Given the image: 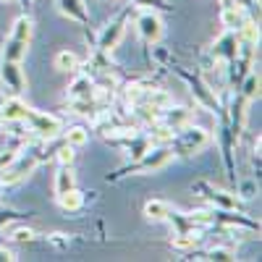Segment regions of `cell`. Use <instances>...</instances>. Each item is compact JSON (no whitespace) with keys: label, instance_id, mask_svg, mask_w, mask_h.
<instances>
[{"label":"cell","instance_id":"obj_13","mask_svg":"<svg viewBox=\"0 0 262 262\" xmlns=\"http://www.w3.org/2000/svg\"><path fill=\"white\" fill-rule=\"evenodd\" d=\"M200 189L205 191L202 196H207V200L217 207V210H236V196L228 194V191H221V189H215L210 184H200Z\"/></svg>","mask_w":262,"mask_h":262},{"label":"cell","instance_id":"obj_12","mask_svg":"<svg viewBox=\"0 0 262 262\" xmlns=\"http://www.w3.org/2000/svg\"><path fill=\"white\" fill-rule=\"evenodd\" d=\"M160 123H165L168 128H173V131H179V128H184V126H189L191 123V113L186 111V107H165V111L160 113Z\"/></svg>","mask_w":262,"mask_h":262},{"label":"cell","instance_id":"obj_36","mask_svg":"<svg viewBox=\"0 0 262 262\" xmlns=\"http://www.w3.org/2000/svg\"><path fill=\"white\" fill-rule=\"evenodd\" d=\"M3 3H8V0H3Z\"/></svg>","mask_w":262,"mask_h":262},{"label":"cell","instance_id":"obj_28","mask_svg":"<svg viewBox=\"0 0 262 262\" xmlns=\"http://www.w3.org/2000/svg\"><path fill=\"white\" fill-rule=\"evenodd\" d=\"M71 107H74V113L79 116H86V118H95V113L100 111V105L95 102V97H86V100H71Z\"/></svg>","mask_w":262,"mask_h":262},{"label":"cell","instance_id":"obj_27","mask_svg":"<svg viewBox=\"0 0 262 262\" xmlns=\"http://www.w3.org/2000/svg\"><path fill=\"white\" fill-rule=\"evenodd\" d=\"M238 95H244L247 100L259 97V74H257V71H249V74L244 76V84H242V92H238Z\"/></svg>","mask_w":262,"mask_h":262},{"label":"cell","instance_id":"obj_10","mask_svg":"<svg viewBox=\"0 0 262 262\" xmlns=\"http://www.w3.org/2000/svg\"><path fill=\"white\" fill-rule=\"evenodd\" d=\"M32 107L24 102V100H18V97H11L6 100L3 105H0V121L3 123H16V121H27Z\"/></svg>","mask_w":262,"mask_h":262},{"label":"cell","instance_id":"obj_34","mask_svg":"<svg viewBox=\"0 0 262 262\" xmlns=\"http://www.w3.org/2000/svg\"><path fill=\"white\" fill-rule=\"evenodd\" d=\"M13 259H16V254L8 247H0V262H13Z\"/></svg>","mask_w":262,"mask_h":262},{"label":"cell","instance_id":"obj_9","mask_svg":"<svg viewBox=\"0 0 262 262\" xmlns=\"http://www.w3.org/2000/svg\"><path fill=\"white\" fill-rule=\"evenodd\" d=\"M189 79V84H191V95H194V100L196 102H200L202 107H205V111H217V107H221V105H217V97H215V92L210 90V86H207V81L205 79H200V76H186Z\"/></svg>","mask_w":262,"mask_h":262},{"label":"cell","instance_id":"obj_4","mask_svg":"<svg viewBox=\"0 0 262 262\" xmlns=\"http://www.w3.org/2000/svg\"><path fill=\"white\" fill-rule=\"evenodd\" d=\"M34 168H37V155H32V152H24V155H21V152H18L16 160H13L6 170H0V184L11 186V184L24 181Z\"/></svg>","mask_w":262,"mask_h":262},{"label":"cell","instance_id":"obj_6","mask_svg":"<svg viewBox=\"0 0 262 262\" xmlns=\"http://www.w3.org/2000/svg\"><path fill=\"white\" fill-rule=\"evenodd\" d=\"M137 32H139V37L147 42V45H155V42H160V37H163V21H160V16H158L155 11L139 13V18H137Z\"/></svg>","mask_w":262,"mask_h":262},{"label":"cell","instance_id":"obj_11","mask_svg":"<svg viewBox=\"0 0 262 262\" xmlns=\"http://www.w3.org/2000/svg\"><path fill=\"white\" fill-rule=\"evenodd\" d=\"M247 21H249V16H247V11H244L242 3H236L231 8H221V24L228 32H238V29L247 24Z\"/></svg>","mask_w":262,"mask_h":262},{"label":"cell","instance_id":"obj_26","mask_svg":"<svg viewBox=\"0 0 262 262\" xmlns=\"http://www.w3.org/2000/svg\"><path fill=\"white\" fill-rule=\"evenodd\" d=\"M196 242H200V236H196V233H189V231H176V233H173V249L186 252V249H194Z\"/></svg>","mask_w":262,"mask_h":262},{"label":"cell","instance_id":"obj_20","mask_svg":"<svg viewBox=\"0 0 262 262\" xmlns=\"http://www.w3.org/2000/svg\"><path fill=\"white\" fill-rule=\"evenodd\" d=\"M55 69L63 71V74H74V71H79V58H76V53H71V50H60V53L55 55Z\"/></svg>","mask_w":262,"mask_h":262},{"label":"cell","instance_id":"obj_32","mask_svg":"<svg viewBox=\"0 0 262 262\" xmlns=\"http://www.w3.org/2000/svg\"><path fill=\"white\" fill-rule=\"evenodd\" d=\"M18 152H21V149H16V147H6L3 152H0V170H6V168L16 160Z\"/></svg>","mask_w":262,"mask_h":262},{"label":"cell","instance_id":"obj_29","mask_svg":"<svg viewBox=\"0 0 262 262\" xmlns=\"http://www.w3.org/2000/svg\"><path fill=\"white\" fill-rule=\"evenodd\" d=\"M55 158H58V163H60V165H71V163H74V158H76V152H74V147H71V144H66V142H63V144L58 147V152H55Z\"/></svg>","mask_w":262,"mask_h":262},{"label":"cell","instance_id":"obj_21","mask_svg":"<svg viewBox=\"0 0 262 262\" xmlns=\"http://www.w3.org/2000/svg\"><path fill=\"white\" fill-rule=\"evenodd\" d=\"M63 142L71 144L74 149H76V147H84L86 142H90V131H86L84 126H71V128L63 134Z\"/></svg>","mask_w":262,"mask_h":262},{"label":"cell","instance_id":"obj_22","mask_svg":"<svg viewBox=\"0 0 262 262\" xmlns=\"http://www.w3.org/2000/svg\"><path fill=\"white\" fill-rule=\"evenodd\" d=\"M8 37H16V39H27L32 42V18L29 16H18L11 27V34Z\"/></svg>","mask_w":262,"mask_h":262},{"label":"cell","instance_id":"obj_14","mask_svg":"<svg viewBox=\"0 0 262 262\" xmlns=\"http://www.w3.org/2000/svg\"><path fill=\"white\" fill-rule=\"evenodd\" d=\"M58 11L63 16L79 21V24H86V21H90V13H86L84 0H58Z\"/></svg>","mask_w":262,"mask_h":262},{"label":"cell","instance_id":"obj_25","mask_svg":"<svg viewBox=\"0 0 262 262\" xmlns=\"http://www.w3.org/2000/svg\"><path fill=\"white\" fill-rule=\"evenodd\" d=\"M147 92H149V84H144V81H134V84H128V86H126V102L139 105V102H144V100H147Z\"/></svg>","mask_w":262,"mask_h":262},{"label":"cell","instance_id":"obj_35","mask_svg":"<svg viewBox=\"0 0 262 262\" xmlns=\"http://www.w3.org/2000/svg\"><path fill=\"white\" fill-rule=\"evenodd\" d=\"M217 3H221V8H231V6L238 3V0H217Z\"/></svg>","mask_w":262,"mask_h":262},{"label":"cell","instance_id":"obj_23","mask_svg":"<svg viewBox=\"0 0 262 262\" xmlns=\"http://www.w3.org/2000/svg\"><path fill=\"white\" fill-rule=\"evenodd\" d=\"M168 212H170V207H168V202H163V200H149V202L144 205V215L149 217V221H165Z\"/></svg>","mask_w":262,"mask_h":262},{"label":"cell","instance_id":"obj_15","mask_svg":"<svg viewBox=\"0 0 262 262\" xmlns=\"http://www.w3.org/2000/svg\"><path fill=\"white\" fill-rule=\"evenodd\" d=\"M27 50H29V42H27V39L8 37L6 45H3V60H16V63H21V60L27 58Z\"/></svg>","mask_w":262,"mask_h":262},{"label":"cell","instance_id":"obj_7","mask_svg":"<svg viewBox=\"0 0 262 262\" xmlns=\"http://www.w3.org/2000/svg\"><path fill=\"white\" fill-rule=\"evenodd\" d=\"M0 79H3V84L8 86L13 95H21L27 90L24 69H21V63H16V60H3V63H0Z\"/></svg>","mask_w":262,"mask_h":262},{"label":"cell","instance_id":"obj_2","mask_svg":"<svg viewBox=\"0 0 262 262\" xmlns=\"http://www.w3.org/2000/svg\"><path fill=\"white\" fill-rule=\"evenodd\" d=\"M210 142V134L200 126H184L179 128L170 139V149L179 152V155H194V152H202Z\"/></svg>","mask_w":262,"mask_h":262},{"label":"cell","instance_id":"obj_24","mask_svg":"<svg viewBox=\"0 0 262 262\" xmlns=\"http://www.w3.org/2000/svg\"><path fill=\"white\" fill-rule=\"evenodd\" d=\"M144 102H149L152 107H158L160 113L165 111V107H170V105H173L170 95H168L165 90H155V86H149V92H147V100H144Z\"/></svg>","mask_w":262,"mask_h":262},{"label":"cell","instance_id":"obj_17","mask_svg":"<svg viewBox=\"0 0 262 262\" xmlns=\"http://www.w3.org/2000/svg\"><path fill=\"white\" fill-rule=\"evenodd\" d=\"M134 118L139 123H144V126H155L160 121V111L152 107L149 102H139V105H134Z\"/></svg>","mask_w":262,"mask_h":262},{"label":"cell","instance_id":"obj_3","mask_svg":"<svg viewBox=\"0 0 262 262\" xmlns=\"http://www.w3.org/2000/svg\"><path fill=\"white\" fill-rule=\"evenodd\" d=\"M24 123L29 126V131H34V134L42 137V139H55V137L63 134V121L58 116H50V113L29 111V116H27Z\"/></svg>","mask_w":262,"mask_h":262},{"label":"cell","instance_id":"obj_5","mask_svg":"<svg viewBox=\"0 0 262 262\" xmlns=\"http://www.w3.org/2000/svg\"><path fill=\"white\" fill-rule=\"evenodd\" d=\"M126 18H128V13H121L116 21H111L102 32H100V37H97V50L100 53H113L116 48H118V42L123 39V34H126Z\"/></svg>","mask_w":262,"mask_h":262},{"label":"cell","instance_id":"obj_18","mask_svg":"<svg viewBox=\"0 0 262 262\" xmlns=\"http://www.w3.org/2000/svg\"><path fill=\"white\" fill-rule=\"evenodd\" d=\"M58 205H60L63 210H69V212H76V210H81V205H84V196H81V191L74 186V189H69V191L58 194Z\"/></svg>","mask_w":262,"mask_h":262},{"label":"cell","instance_id":"obj_31","mask_svg":"<svg viewBox=\"0 0 262 262\" xmlns=\"http://www.w3.org/2000/svg\"><path fill=\"white\" fill-rule=\"evenodd\" d=\"M207 259H221V262H228V259H236V254H233L231 249H226V247H212V249L207 252Z\"/></svg>","mask_w":262,"mask_h":262},{"label":"cell","instance_id":"obj_33","mask_svg":"<svg viewBox=\"0 0 262 262\" xmlns=\"http://www.w3.org/2000/svg\"><path fill=\"white\" fill-rule=\"evenodd\" d=\"M11 238H13V242H18V244H24V242H32V238H34V231H29V228H16V231L11 233Z\"/></svg>","mask_w":262,"mask_h":262},{"label":"cell","instance_id":"obj_30","mask_svg":"<svg viewBox=\"0 0 262 262\" xmlns=\"http://www.w3.org/2000/svg\"><path fill=\"white\" fill-rule=\"evenodd\" d=\"M137 8H144V11H165L168 3L165 0H131Z\"/></svg>","mask_w":262,"mask_h":262},{"label":"cell","instance_id":"obj_8","mask_svg":"<svg viewBox=\"0 0 262 262\" xmlns=\"http://www.w3.org/2000/svg\"><path fill=\"white\" fill-rule=\"evenodd\" d=\"M236 50H238V34L226 29V34L215 42V48H212V58L228 66V63L236 58Z\"/></svg>","mask_w":262,"mask_h":262},{"label":"cell","instance_id":"obj_16","mask_svg":"<svg viewBox=\"0 0 262 262\" xmlns=\"http://www.w3.org/2000/svg\"><path fill=\"white\" fill-rule=\"evenodd\" d=\"M95 95V81L90 76H76L69 86V100H86Z\"/></svg>","mask_w":262,"mask_h":262},{"label":"cell","instance_id":"obj_19","mask_svg":"<svg viewBox=\"0 0 262 262\" xmlns=\"http://www.w3.org/2000/svg\"><path fill=\"white\" fill-rule=\"evenodd\" d=\"M76 186V179H74V170L71 165H60L58 173H55V194H63Z\"/></svg>","mask_w":262,"mask_h":262},{"label":"cell","instance_id":"obj_1","mask_svg":"<svg viewBox=\"0 0 262 262\" xmlns=\"http://www.w3.org/2000/svg\"><path fill=\"white\" fill-rule=\"evenodd\" d=\"M170 160H173V149L168 144H152L142 158L131 160V165L121 170V176H128V173H155V170H163Z\"/></svg>","mask_w":262,"mask_h":262}]
</instances>
